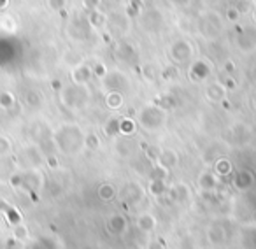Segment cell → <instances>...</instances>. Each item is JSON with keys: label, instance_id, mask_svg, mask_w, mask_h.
<instances>
[{"label": "cell", "instance_id": "cell-12", "mask_svg": "<svg viewBox=\"0 0 256 249\" xmlns=\"http://www.w3.org/2000/svg\"><path fill=\"white\" fill-rule=\"evenodd\" d=\"M146 249H164V244H162L160 238H150L146 244Z\"/></svg>", "mask_w": 256, "mask_h": 249}, {"label": "cell", "instance_id": "cell-1", "mask_svg": "<svg viewBox=\"0 0 256 249\" xmlns=\"http://www.w3.org/2000/svg\"><path fill=\"white\" fill-rule=\"evenodd\" d=\"M106 226H107V230H109L112 235H118V237H121V235H124L128 232L130 224H128V220L123 216V214L114 212V214H110V216L107 218Z\"/></svg>", "mask_w": 256, "mask_h": 249}, {"label": "cell", "instance_id": "cell-9", "mask_svg": "<svg viewBox=\"0 0 256 249\" xmlns=\"http://www.w3.org/2000/svg\"><path fill=\"white\" fill-rule=\"evenodd\" d=\"M118 195V190L114 184H110V182H104V184L98 186V198L104 200V202H110V200H114Z\"/></svg>", "mask_w": 256, "mask_h": 249}, {"label": "cell", "instance_id": "cell-11", "mask_svg": "<svg viewBox=\"0 0 256 249\" xmlns=\"http://www.w3.org/2000/svg\"><path fill=\"white\" fill-rule=\"evenodd\" d=\"M12 102H14V98H12V95H9V93H2V95H0V107H9Z\"/></svg>", "mask_w": 256, "mask_h": 249}, {"label": "cell", "instance_id": "cell-3", "mask_svg": "<svg viewBox=\"0 0 256 249\" xmlns=\"http://www.w3.org/2000/svg\"><path fill=\"white\" fill-rule=\"evenodd\" d=\"M207 240H209L212 246L224 244V242H226V230H224L220 223L210 224V226L207 228Z\"/></svg>", "mask_w": 256, "mask_h": 249}, {"label": "cell", "instance_id": "cell-2", "mask_svg": "<svg viewBox=\"0 0 256 249\" xmlns=\"http://www.w3.org/2000/svg\"><path fill=\"white\" fill-rule=\"evenodd\" d=\"M136 224L140 232H144V234H153V232L156 230L158 221H156V218H154L153 212H150V210H142V212L137 216Z\"/></svg>", "mask_w": 256, "mask_h": 249}, {"label": "cell", "instance_id": "cell-8", "mask_svg": "<svg viewBox=\"0 0 256 249\" xmlns=\"http://www.w3.org/2000/svg\"><path fill=\"white\" fill-rule=\"evenodd\" d=\"M170 195L176 204H186L190 200V188L182 184H176L174 188H172Z\"/></svg>", "mask_w": 256, "mask_h": 249}, {"label": "cell", "instance_id": "cell-5", "mask_svg": "<svg viewBox=\"0 0 256 249\" xmlns=\"http://www.w3.org/2000/svg\"><path fill=\"white\" fill-rule=\"evenodd\" d=\"M12 238L20 244H26V242L32 240L30 237V228L26 226L25 223H18V224H12Z\"/></svg>", "mask_w": 256, "mask_h": 249}, {"label": "cell", "instance_id": "cell-13", "mask_svg": "<svg viewBox=\"0 0 256 249\" xmlns=\"http://www.w3.org/2000/svg\"><path fill=\"white\" fill-rule=\"evenodd\" d=\"M228 164L226 162H220V164H218V172H220V174H226L228 172Z\"/></svg>", "mask_w": 256, "mask_h": 249}, {"label": "cell", "instance_id": "cell-7", "mask_svg": "<svg viewBox=\"0 0 256 249\" xmlns=\"http://www.w3.org/2000/svg\"><path fill=\"white\" fill-rule=\"evenodd\" d=\"M198 186H200V190L206 193L214 192L218 186V178L214 174H209V172H207V174H202L198 178Z\"/></svg>", "mask_w": 256, "mask_h": 249}, {"label": "cell", "instance_id": "cell-10", "mask_svg": "<svg viewBox=\"0 0 256 249\" xmlns=\"http://www.w3.org/2000/svg\"><path fill=\"white\" fill-rule=\"evenodd\" d=\"M9 153H11V142H9L8 137L0 136V158L8 156Z\"/></svg>", "mask_w": 256, "mask_h": 249}, {"label": "cell", "instance_id": "cell-6", "mask_svg": "<svg viewBox=\"0 0 256 249\" xmlns=\"http://www.w3.org/2000/svg\"><path fill=\"white\" fill-rule=\"evenodd\" d=\"M252 182H254V178H252V174H251V172H248V170L237 174V178L234 179V184H235V188H237L238 192H248V190L252 186Z\"/></svg>", "mask_w": 256, "mask_h": 249}, {"label": "cell", "instance_id": "cell-4", "mask_svg": "<svg viewBox=\"0 0 256 249\" xmlns=\"http://www.w3.org/2000/svg\"><path fill=\"white\" fill-rule=\"evenodd\" d=\"M0 212L4 214V216H6V220H8L11 224L23 223V220H22V214L18 212V209H16L14 206H11V204H9V202H6L4 198H0Z\"/></svg>", "mask_w": 256, "mask_h": 249}]
</instances>
